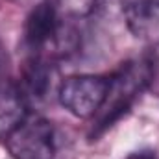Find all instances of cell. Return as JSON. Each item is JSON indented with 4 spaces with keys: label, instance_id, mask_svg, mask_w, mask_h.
<instances>
[{
    "label": "cell",
    "instance_id": "obj_1",
    "mask_svg": "<svg viewBox=\"0 0 159 159\" xmlns=\"http://www.w3.org/2000/svg\"><path fill=\"white\" fill-rule=\"evenodd\" d=\"M152 76H154V63L148 57L128 61L119 69V72L109 76L111 81L109 93L104 106L94 115L96 122L93 126L91 137H98L107 128H111L120 117H124L129 111L137 94H141L152 81Z\"/></svg>",
    "mask_w": 159,
    "mask_h": 159
},
{
    "label": "cell",
    "instance_id": "obj_2",
    "mask_svg": "<svg viewBox=\"0 0 159 159\" xmlns=\"http://www.w3.org/2000/svg\"><path fill=\"white\" fill-rule=\"evenodd\" d=\"M6 148L13 159H56V129L44 117L28 113L6 135Z\"/></svg>",
    "mask_w": 159,
    "mask_h": 159
},
{
    "label": "cell",
    "instance_id": "obj_3",
    "mask_svg": "<svg viewBox=\"0 0 159 159\" xmlns=\"http://www.w3.org/2000/svg\"><path fill=\"white\" fill-rule=\"evenodd\" d=\"M111 81L98 74H76L59 83L57 100L76 119H91L104 106Z\"/></svg>",
    "mask_w": 159,
    "mask_h": 159
},
{
    "label": "cell",
    "instance_id": "obj_4",
    "mask_svg": "<svg viewBox=\"0 0 159 159\" xmlns=\"http://www.w3.org/2000/svg\"><path fill=\"white\" fill-rule=\"evenodd\" d=\"M61 39V15L57 13L52 2L37 4L30 15L26 17L24 24V41L35 52L48 48L50 44H57Z\"/></svg>",
    "mask_w": 159,
    "mask_h": 159
},
{
    "label": "cell",
    "instance_id": "obj_5",
    "mask_svg": "<svg viewBox=\"0 0 159 159\" xmlns=\"http://www.w3.org/2000/svg\"><path fill=\"white\" fill-rule=\"evenodd\" d=\"M52 78H54V65H50L43 56L34 54L24 69L22 78L19 83V89L26 102H41L48 96V91L52 89Z\"/></svg>",
    "mask_w": 159,
    "mask_h": 159
},
{
    "label": "cell",
    "instance_id": "obj_6",
    "mask_svg": "<svg viewBox=\"0 0 159 159\" xmlns=\"http://www.w3.org/2000/svg\"><path fill=\"white\" fill-rule=\"evenodd\" d=\"M124 15L128 28L135 37H159V0H131L126 6Z\"/></svg>",
    "mask_w": 159,
    "mask_h": 159
},
{
    "label": "cell",
    "instance_id": "obj_7",
    "mask_svg": "<svg viewBox=\"0 0 159 159\" xmlns=\"http://www.w3.org/2000/svg\"><path fill=\"white\" fill-rule=\"evenodd\" d=\"M28 102L19 85L0 83V135H7L28 115Z\"/></svg>",
    "mask_w": 159,
    "mask_h": 159
},
{
    "label": "cell",
    "instance_id": "obj_8",
    "mask_svg": "<svg viewBox=\"0 0 159 159\" xmlns=\"http://www.w3.org/2000/svg\"><path fill=\"white\" fill-rule=\"evenodd\" d=\"M61 17L83 19L91 15L96 7V0H52Z\"/></svg>",
    "mask_w": 159,
    "mask_h": 159
},
{
    "label": "cell",
    "instance_id": "obj_9",
    "mask_svg": "<svg viewBox=\"0 0 159 159\" xmlns=\"http://www.w3.org/2000/svg\"><path fill=\"white\" fill-rule=\"evenodd\" d=\"M126 159H157L156 150H150V148H144V150H137V152H131Z\"/></svg>",
    "mask_w": 159,
    "mask_h": 159
}]
</instances>
